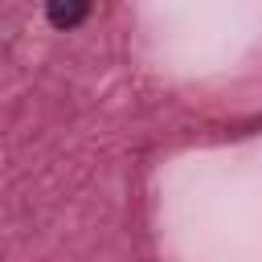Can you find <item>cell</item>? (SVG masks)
<instances>
[{
    "label": "cell",
    "mask_w": 262,
    "mask_h": 262,
    "mask_svg": "<svg viewBox=\"0 0 262 262\" xmlns=\"http://www.w3.org/2000/svg\"><path fill=\"white\" fill-rule=\"evenodd\" d=\"M45 16L53 29H78L90 16V0H45Z\"/></svg>",
    "instance_id": "1"
}]
</instances>
